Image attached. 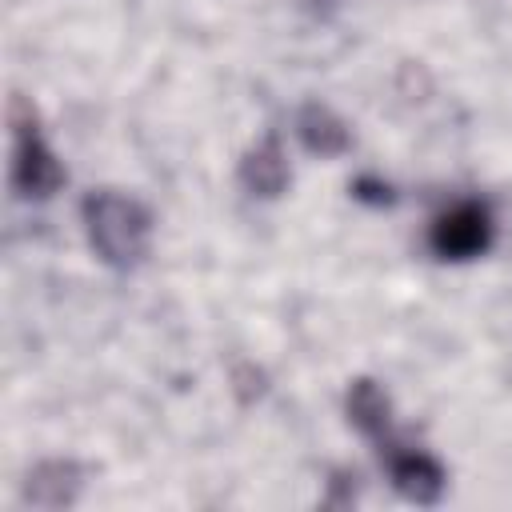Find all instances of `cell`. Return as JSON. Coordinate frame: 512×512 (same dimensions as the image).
Here are the masks:
<instances>
[{"label":"cell","instance_id":"5","mask_svg":"<svg viewBox=\"0 0 512 512\" xmlns=\"http://www.w3.org/2000/svg\"><path fill=\"white\" fill-rule=\"evenodd\" d=\"M236 184L252 200H280L292 184V164L284 152V140L276 132H264L256 144L244 148L236 164Z\"/></svg>","mask_w":512,"mask_h":512},{"label":"cell","instance_id":"2","mask_svg":"<svg viewBox=\"0 0 512 512\" xmlns=\"http://www.w3.org/2000/svg\"><path fill=\"white\" fill-rule=\"evenodd\" d=\"M8 128H12L8 184H12L16 200H52L68 184V172L56 160L52 144L44 140L40 116H36L32 100L20 96V92H12V100H8Z\"/></svg>","mask_w":512,"mask_h":512},{"label":"cell","instance_id":"11","mask_svg":"<svg viewBox=\"0 0 512 512\" xmlns=\"http://www.w3.org/2000/svg\"><path fill=\"white\" fill-rule=\"evenodd\" d=\"M340 4H344V0H296V8L308 12L312 20H332V16L340 12Z\"/></svg>","mask_w":512,"mask_h":512},{"label":"cell","instance_id":"3","mask_svg":"<svg viewBox=\"0 0 512 512\" xmlns=\"http://www.w3.org/2000/svg\"><path fill=\"white\" fill-rule=\"evenodd\" d=\"M496 244V216L484 200H456L428 224V248L444 264L480 260Z\"/></svg>","mask_w":512,"mask_h":512},{"label":"cell","instance_id":"8","mask_svg":"<svg viewBox=\"0 0 512 512\" xmlns=\"http://www.w3.org/2000/svg\"><path fill=\"white\" fill-rule=\"evenodd\" d=\"M344 416L348 424L376 448L384 444L388 436H396V424H392V396L384 392L380 380L372 376H356L348 380V392H344Z\"/></svg>","mask_w":512,"mask_h":512},{"label":"cell","instance_id":"1","mask_svg":"<svg viewBox=\"0 0 512 512\" xmlns=\"http://www.w3.org/2000/svg\"><path fill=\"white\" fill-rule=\"evenodd\" d=\"M80 224L96 260L112 272H132L152 248V208L120 188H92L80 200Z\"/></svg>","mask_w":512,"mask_h":512},{"label":"cell","instance_id":"9","mask_svg":"<svg viewBox=\"0 0 512 512\" xmlns=\"http://www.w3.org/2000/svg\"><path fill=\"white\" fill-rule=\"evenodd\" d=\"M348 192H352V200H360V204H368V208H396V204H400V192H396L384 176H372V172H360V176L348 184Z\"/></svg>","mask_w":512,"mask_h":512},{"label":"cell","instance_id":"6","mask_svg":"<svg viewBox=\"0 0 512 512\" xmlns=\"http://www.w3.org/2000/svg\"><path fill=\"white\" fill-rule=\"evenodd\" d=\"M84 464L72 456H48L32 464V472L20 484V504L40 508V512H64L80 500L84 492Z\"/></svg>","mask_w":512,"mask_h":512},{"label":"cell","instance_id":"4","mask_svg":"<svg viewBox=\"0 0 512 512\" xmlns=\"http://www.w3.org/2000/svg\"><path fill=\"white\" fill-rule=\"evenodd\" d=\"M376 456L392 480V488L408 500V504H420V508H432L440 504L444 488H448V468L424 448V444H412L404 440L400 432L388 436L384 444H376Z\"/></svg>","mask_w":512,"mask_h":512},{"label":"cell","instance_id":"7","mask_svg":"<svg viewBox=\"0 0 512 512\" xmlns=\"http://www.w3.org/2000/svg\"><path fill=\"white\" fill-rule=\"evenodd\" d=\"M292 132H296L300 148L308 156H320V160H340L356 144L348 120L332 104H324V100H304L296 108V116H292Z\"/></svg>","mask_w":512,"mask_h":512},{"label":"cell","instance_id":"10","mask_svg":"<svg viewBox=\"0 0 512 512\" xmlns=\"http://www.w3.org/2000/svg\"><path fill=\"white\" fill-rule=\"evenodd\" d=\"M356 472L352 468H336L332 472V480H328V504L332 508H348L352 500H356Z\"/></svg>","mask_w":512,"mask_h":512}]
</instances>
